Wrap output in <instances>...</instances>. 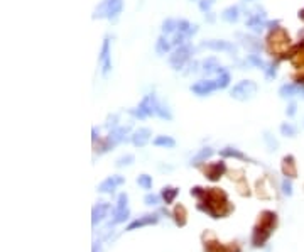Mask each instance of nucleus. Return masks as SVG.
Instances as JSON below:
<instances>
[{"instance_id": "nucleus-29", "label": "nucleus", "mask_w": 304, "mask_h": 252, "mask_svg": "<svg viewBox=\"0 0 304 252\" xmlns=\"http://www.w3.org/2000/svg\"><path fill=\"white\" fill-rule=\"evenodd\" d=\"M161 198H162V201L166 205H171V203H174V200L178 198L179 195V188H176V187H164L161 189Z\"/></svg>"}, {"instance_id": "nucleus-27", "label": "nucleus", "mask_w": 304, "mask_h": 252, "mask_svg": "<svg viewBox=\"0 0 304 252\" xmlns=\"http://www.w3.org/2000/svg\"><path fill=\"white\" fill-rule=\"evenodd\" d=\"M172 49H174V46H172V41L167 38L166 34L159 36L157 41H155V53H157L159 56H166V55H169Z\"/></svg>"}, {"instance_id": "nucleus-33", "label": "nucleus", "mask_w": 304, "mask_h": 252, "mask_svg": "<svg viewBox=\"0 0 304 252\" xmlns=\"http://www.w3.org/2000/svg\"><path fill=\"white\" fill-rule=\"evenodd\" d=\"M279 132H281V135H284V137L293 139L299 134V127L293 122H282L281 127H279Z\"/></svg>"}, {"instance_id": "nucleus-31", "label": "nucleus", "mask_w": 304, "mask_h": 252, "mask_svg": "<svg viewBox=\"0 0 304 252\" xmlns=\"http://www.w3.org/2000/svg\"><path fill=\"white\" fill-rule=\"evenodd\" d=\"M245 64L252 66V68H257V69H262V71H265L267 68V63L260 58V55H255V53H249L247 56H245Z\"/></svg>"}, {"instance_id": "nucleus-25", "label": "nucleus", "mask_w": 304, "mask_h": 252, "mask_svg": "<svg viewBox=\"0 0 304 252\" xmlns=\"http://www.w3.org/2000/svg\"><path fill=\"white\" fill-rule=\"evenodd\" d=\"M213 154H215V149L209 147V146H204V147H201V149L190 159V164H191V166H201V164L206 163V161L211 158Z\"/></svg>"}, {"instance_id": "nucleus-43", "label": "nucleus", "mask_w": 304, "mask_h": 252, "mask_svg": "<svg viewBox=\"0 0 304 252\" xmlns=\"http://www.w3.org/2000/svg\"><path fill=\"white\" fill-rule=\"evenodd\" d=\"M161 195H157V193H147L146 196H144V203L149 205V206H155L161 203Z\"/></svg>"}, {"instance_id": "nucleus-6", "label": "nucleus", "mask_w": 304, "mask_h": 252, "mask_svg": "<svg viewBox=\"0 0 304 252\" xmlns=\"http://www.w3.org/2000/svg\"><path fill=\"white\" fill-rule=\"evenodd\" d=\"M159 102L161 100L157 98V95H155L154 92H151V93L144 95L142 100L139 102L137 107L127 110V114H129L132 119H135V121H146V119H149V117H155Z\"/></svg>"}, {"instance_id": "nucleus-35", "label": "nucleus", "mask_w": 304, "mask_h": 252, "mask_svg": "<svg viewBox=\"0 0 304 252\" xmlns=\"http://www.w3.org/2000/svg\"><path fill=\"white\" fill-rule=\"evenodd\" d=\"M176 31H178V19L167 17V19L162 20V24H161V32H162V34L172 36Z\"/></svg>"}, {"instance_id": "nucleus-4", "label": "nucleus", "mask_w": 304, "mask_h": 252, "mask_svg": "<svg viewBox=\"0 0 304 252\" xmlns=\"http://www.w3.org/2000/svg\"><path fill=\"white\" fill-rule=\"evenodd\" d=\"M130 129H132V126L129 124V126H118L115 129L108 130V134L103 139H100L97 144H93L95 146V152L97 154H106L108 151L115 149L118 144L127 140V134L130 132Z\"/></svg>"}, {"instance_id": "nucleus-51", "label": "nucleus", "mask_w": 304, "mask_h": 252, "mask_svg": "<svg viewBox=\"0 0 304 252\" xmlns=\"http://www.w3.org/2000/svg\"><path fill=\"white\" fill-rule=\"evenodd\" d=\"M204 19L208 20V22H215V14H213V12H208V14H204Z\"/></svg>"}, {"instance_id": "nucleus-24", "label": "nucleus", "mask_w": 304, "mask_h": 252, "mask_svg": "<svg viewBox=\"0 0 304 252\" xmlns=\"http://www.w3.org/2000/svg\"><path fill=\"white\" fill-rule=\"evenodd\" d=\"M240 15H242L240 5H228L227 9H223V12L220 14V17L223 22H227V24H237L238 20H240Z\"/></svg>"}, {"instance_id": "nucleus-16", "label": "nucleus", "mask_w": 304, "mask_h": 252, "mask_svg": "<svg viewBox=\"0 0 304 252\" xmlns=\"http://www.w3.org/2000/svg\"><path fill=\"white\" fill-rule=\"evenodd\" d=\"M203 249L204 252H242V249L237 244H228V246H225V244H221L220 241H216L215 237H211L209 241H204Z\"/></svg>"}, {"instance_id": "nucleus-10", "label": "nucleus", "mask_w": 304, "mask_h": 252, "mask_svg": "<svg viewBox=\"0 0 304 252\" xmlns=\"http://www.w3.org/2000/svg\"><path fill=\"white\" fill-rule=\"evenodd\" d=\"M200 48L208 49V51H213V53H227L230 56H235L238 51L235 43L225 39H204L200 43Z\"/></svg>"}, {"instance_id": "nucleus-23", "label": "nucleus", "mask_w": 304, "mask_h": 252, "mask_svg": "<svg viewBox=\"0 0 304 252\" xmlns=\"http://www.w3.org/2000/svg\"><path fill=\"white\" fill-rule=\"evenodd\" d=\"M281 169H282V175H284L286 178L294 180V178L298 176V166H296V158L293 154H287V156L282 158Z\"/></svg>"}, {"instance_id": "nucleus-55", "label": "nucleus", "mask_w": 304, "mask_h": 252, "mask_svg": "<svg viewBox=\"0 0 304 252\" xmlns=\"http://www.w3.org/2000/svg\"><path fill=\"white\" fill-rule=\"evenodd\" d=\"M303 126H304V124H303Z\"/></svg>"}, {"instance_id": "nucleus-21", "label": "nucleus", "mask_w": 304, "mask_h": 252, "mask_svg": "<svg viewBox=\"0 0 304 252\" xmlns=\"http://www.w3.org/2000/svg\"><path fill=\"white\" fill-rule=\"evenodd\" d=\"M277 93L282 100H293L294 97H299V93H301V85L296 83V81H287V83L279 86Z\"/></svg>"}, {"instance_id": "nucleus-38", "label": "nucleus", "mask_w": 304, "mask_h": 252, "mask_svg": "<svg viewBox=\"0 0 304 252\" xmlns=\"http://www.w3.org/2000/svg\"><path fill=\"white\" fill-rule=\"evenodd\" d=\"M135 163V156L134 154H124L115 161V168H125V166H132Z\"/></svg>"}, {"instance_id": "nucleus-42", "label": "nucleus", "mask_w": 304, "mask_h": 252, "mask_svg": "<svg viewBox=\"0 0 304 252\" xmlns=\"http://www.w3.org/2000/svg\"><path fill=\"white\" fill-rule=\"evenodd\" d=\"M152 183H154V181H152V176L151 175H141V176H137V185L141 188H144V189H151L152 188Z\"/></svg>"}, {"instance_id": "nucleus-9", "label": "nucleus", "mask_w": 304, "mask_h": 252, "mask_svg": "<svg viewBox=\"0 0 304 252\" xmlns=\"http://www.w3.org/2000/svg\"><path fill=\"white\" fill-rule=\"evenodd\" d=\"M247 19H245V27L249 29L252 34H260L262 31L265 29V24H267V12L262 5H255L252 10L247 12Z\"/></svg>"}, {"instance_id": "nucleus-7", "label": "nucleus", "mask_w": 304, "mask_h": 252, "mask_svg": "<svg viewBox=\"0 0 304 252\" xmlns=\"http://www.w3.org/2000/svg\"><path fill=\"white\" fill-rule=\"evenodd\" d=\"M195 51H196V48L193 46L191 43H186V44H183V46L174 48L169 53V58H167V60H169L171 68L174 69V71H183L184 66L191 61Z\"/></svg>"}, {"instance_id": "nucleus-1", "label": "nucleus", "mask_w": 304, "mask_h": 252, "mask_svg": "<svg viewBox=\"0 0 304 252\" xmlns=\"http://www.w3.org/2000/svg\"><path fill=\"white\" fill-rule=\"evenodd\" d=\"M191 196L198 200L196 208L203 212L208 217L215 218H225L235 210L233 203H230L227 193L220 188H203V187H193L190 191Z\"/></svg>"}, {"instance_id": "nucleus-22", "label": "nucleus", "mask_w": 304, "mask_h": 252, "mask_svg": "<svg viewBox=\"0 0 304 252\" xmlns=\"http://www.w3.org/2000/svg\"><path fill=\"white\" fill-rule=\"evenodd\" d=\"M110 208H112V206H110L108 201H98V203L92 208V225L97 227L100 224L106 215H108Z\"/></svg>"}, {"instance_id": "nucleus-14", "label": "nucleus", "mask_w": 304, "mask_h": 252, "mask_svg": "<svg viewBox=\"0 0 304 252\" xmlns=\"http://www.w3.org/2000/svg\"><path fill=\"white\" fill-rule=\"evenodd\" d=\"M200 71L203 73L204 76L209 78V76H218L221 75L223 71H227V68H223L220 63V60L216 56H208L201 61V68Z\"/></svg>"}, {"instance_id": "nucleus-3", "label": "nucleus", "mask_w": 304, "mask_h": 252, "mask_svg": "<svg viewBox=\"0 0 304 252\" xmlns=\"http://www.w3.org/2000/svg\"><path fill=\"white\" fill-rule=\"evenodd\" d=\"M265 48L269 49V53L272 55L274 58H279V60H287L289 56V51H291V39H289V34L286 32L284 27H277L274 31H269L265 38Z\"/></svg>"}, {"instance_id": "nucleus-28", "label": "nucleus", "mask_w": 304, "mask_h": 252, "mask_svg": "<svg viewBox=\"0 0 304 252\" xmlns=\"http://www.w3.org/2000/svg\"><path fill=\"white\" fill-rule=\"evenodd\" d=\"M281 63H282V60H279V58H272V61H269V63H267V68H265V71H264V78H265L267 81L276 80Z\"/></svg>"}, {"instance_id": "nucleus-17", "label": "nucleus", "mask_w": 304, "mask_h": 252, "mask_svg": "<svg viewBox=\"0 0 304 252\" xmlns=\"http://www.w3.org/2000/svg\"><path fill=\"white\" fill-rule=\"evenodd\" d=\"M155 224H159V213H146V215H142V217L135 218L134 222H130L125 230L127 232H132V230L144 229V227H151Z\"/></svg>"}, {"instance_id": "nucleus-12", "label": "nucleus", "mask_w": 304, "mask_h": 252, "mask_svg": "<svg viewBox=\"0 0 304 252\" xmlns=\"http://www.w3.org/2000/svg\"><path fill=\"white\" fill-rule=\"evenodd\" d=\"M190 92L196 97L203 98V97H209L211 93L218 92V83H216V78H201V80L195 81L190 86Z\"/></svg>"}, {"instance_id": "nucleus-53", "label": "nucleus", "mask_w": 304, "mask_h": 252, "mask_svg": "<svg viewBox=\"0 0 304 252\" xmlns=\"http://www.w3.org/2000/svg\"><path fill=\"white\" fill-rule=\"evenodd\" d=\"M298 17H299V19H301V20H303V22H304V7H303V9H301V10H299V12H298Z\"/></svg>"}, {"instance_id": "nucleus-44", "label": "nucleus", "mask_w": 304, "mask_h": 252, "mask_svg": "<svg viewBox=\"0 0 304 252\" xmlns=\"http://www.w3.org/2000/svg\"><path fill=\"white\" fill-rule=\"evenodd\" d=\"M213 5H215V0H198V9L203 12V14L211 12Z\"/></svg>"}, {"instance_id": "nucleus-20", "label": "nucleus", "mask_w": 304, "mask_h": 252, "mask_svg": "<svg viewBox=\"0 0 304 252\" xmlns=\"http://www.w3.org/2000/svg\"><path fill=\"white\" fill-rule=\"evenodd\" d=\"M151 139H152V130L149 127H139V129L130 135V142H132L135 147H146Z\"/></svg>"}, {"instance_id": "nucleus-30", "label": "nucleus", "mask_w": 304, "mask_h": 252, "mask_svg": "<svg viewBox=\"0 0 304 252\" xmlns=\"http://www.w3.org/2000/svg\"><path fill=\"white\" fill-rule=\"evenodd\" d=\"M188 213H186V208L183 205H176L174 210H172V218H174V224L178 227H184L188 224Z\"/></svg>"}, {"instance_id": "nucleus-19", "label": "nucleus", "mask_w": 304, "mask_h": 252, "mask_svg": "<svg viewBox=\"0 0 304 252\" xmlns=\"http://www.w3.org/2000/svg\"><path fill=\"white\" fill-rule=\"evenodd\" d=\"M220 156H221L223 159L232 158V159L244 161V163H253V164H257L255 159H252L250 156H247L244 151H240V149H238V147H235V146H225L223 149H220Z\"/></svg>"}, {"instance_id": "nucleus-11", "label": "nucleus", "mask_w": 304, "mask_h": 252, "mask_svg": "<svg viewBox=\"0 0 304 252\" xmlns=\"http://www.w3.org/2000/svg\"><path fill=\"white\" fill-rule=\"evenodd\" d=\"M98 63L101 66V76L108 78V75L112 73V39L110 36H105L103 43H101L100 48V55H98Z\"/></svg>"}, {"instance_id": "nucleus-34", "label": "nucleus", "mask_w": 304, "mask_h": 252, "mask_svg": "<svg viewBox=\"0 0 304 252\" xmlns=\"http://www.w3.org/2000/svg\"><path fill=\"white\" fill-rule=\"evenodd\" d=\"M152 142H154V146L164 147V149H172V147H176V139L171 137V135H157Z\"/></svg>"}, {"instance_id": "nucleus-32", "label": "nucleus", "mask_w": 304, "mask_h": 252, "mask_svg": "<svg viewBox=\"0 0 304 252\" xmlns=\"http://www.w3.org/2000/svg\"><path fill=\"white\" fill-rule=\"evenodd\" d=\"M262 140H264L265 147L270 152H276L279 149V140L276 139V135H274L270 130H264V132H262Z\"/></svg>"}, {"instance_id": "nucleus-8", "label": "nucleus", "mask_w": 304, "mask_h": 252, "mask_svg": "<svg viewBox=\"0 0 304 252\" xmlns=\"http://www.w3.org/2000/svg\"><path fill=\"white\" fill-rule=\"evenodd\" d=\"M258 85L253 80H240L230 88V97L237 102H249L255 97Z\"/></svg>"}, {"instance_id": "nucleus-46", "label": "nucleus", "mask_w": 304, "mask_h": 252, "mask_svg": "<svg viewBox=\"0 0 304 252\" xmlns=\"http://www.w3.org/2000/svg\"><path fill=\"white\" fill-rule=\"evenodd\" d=\"M113 234V224L110 222L108 225H105L103 229L100 230V239L101 241H106V239H110V235Z\"/></svg>"}, {"instance_id": "nucleus-5", "label": "nucleus", "mask_w": 304, "mask_h": 252, "mask_svg": "<svg viewBox=\"0 0 304 252\" xmlns=\"http://www.w3.org/2000/svg\"><path fill=\"white\" fill-rule=\"evenodd\" d=\"M124 0H100L98 5L93 9L92 19L93 20H110V22H117L120 14L124 12Z\"/></svg>"}, {"instance_id": "nucleus-2", "label": "nucleus", "mask_w": 304, "mask_h": 252, "mask_svg": "<svg viewBox=\"0 0 304 252\" xmlns=\"http://www.w3.org/2000/svg\"><path fill=\"white\" fill-rule=\"evenodd\" d=\"M279 222V217L272 210H264L260 212L257 218V224L252 229V237H250V244L255 249H262L265 246L267 241L270 239V235L274 234Z\"/></svg>"}, {"instance_id": "nucleus-37", "label": "nucleus", "mask_w": 304, "mask_h": 252, "mask_svg": "<svg viewBox=\"0 0 304 252\" xmlns=\"http://www.w3.org/2000/svg\"><path fill=\"white\" fill-rule=\"evenodd\" d=\"M215 78H216V83H218V90H227L232 85V75H230V71H223L221 75Z\"/></svg>"}, {"instance_id": "nucleus-18", "label": "nucleus", "mask_w": 304, "mask_h": 252, "mask_svg": "<svg viewBox=\"0 0 304 252\" xmlns=\"http://www.w3.org/2000/svg\"><path fill=\"white\" fill-rule=\"evenodd\" d=\"M125 183V178L120 176V175H112L108 176L106 180L101 181L100 185H98V193H110V195H113L115 189L118 187H122V185Z\"/></svg>"}, {"instance_id": "nucleus-26", "label": "nucleus", "mask_w": 304, "mask_h": 252, "mask_svg": "<svg viewBox=\"0 0 304 252\" xmlns=\"http://www.w3.org/2000/svg\"><path fill=\"white\" fill-rule=\"evenodd\" d=\"M176 32H179V34L186 36L188 39H191L193 36L198 34V26L190 22L188 19H178V31Z\"/></svg>"}, {"instance_id": "nucleus-36", "label": "nucleus", "mask_w": 304, "mask_h": 252, "mask_svg": "<svg viewBox=\"0 0 304 252\" xmlns=\"http://www.w3.org/2000/svg\"><path fill=\"white\" fill-rule=\"evenodd\" d=\"M155 117L162 119V121H172V112H171V109H169V107H167L162 100L159 102V105H157V112H155Z\"/></svg>"}, {"instance_id": "nucleus-40", "label": "nucleus", "mask_w": 304, "mask_h": 252, "mask_svg": "<svg viewBox=\"0 0 304 252\" xmlns=\"http://www.w3.org/2000/svg\"><path fill=\"white\" fill-rule=\"evenodd\" d=\"M112 224L113 225H118V224H124V222L127 220V218L130 217V210H122V212H113L112 213Z\"/></svg>"}, {"instance_id": "nucleus-15", "label": "nucleus", "mask_w": 304, "mask_h": 252, "mask_svg": "<svg viewBox=\"0 0 304 252\" xmlns=\"http://www.w3.org/2000/svg\"><path fill=\"white\" fill-rule=\"evenodd\" d=\"M204 176H206V180H209L211 183H216V181H220L221 178L225 176V173H227V163L225 161H216V163H209L204 166Z\"/></svg>"}, {"instance_id": "nucleus-41", "label": "nucleus", "mask_w": 304, "mask_h": 252, "mask_svg": "<svg viewBox=\"0 0 304 252\" xmlns=\"http://www.w3.org/2000/svg\"><path fill=\"white\" fill-rule=\"evenodd\" d=\"M281 189H282V195L284 196H293L294 189H293V180L291 178H284L281 183Z\"/></svg>"}, {"instance_id": "nucleus-45", "label": "nucleus", "mask_w": 304, "mask_h": 252, "mask_svg": "<svg viewBox=\"0 0 304 252\" xmlns=\"http://www.w3.org/2000/svg\"><path fill=\"white\" fill-rule=\"evenodd\" d=\"M296 114H298V102H296V100H289V102H287V107H286L287 119L296 117Z\"/></svg>"}, {"instance_id": "nucleus-48", "label": "nucleus", "mask_w": 304, "mask_h": 252, "mask_svg": "<svg viewBox=\"0 0 304 252\" xmlns=\"http://www.w3.org/2000/svg\"><path fill=\"white\" fill-rule=\"evenodd\" d=\"M277 27H281V20H279V19H276V20H267V24H265L267 31H274V29H277Z\"/></svg>"}, {"instance_id": "nucleus-50", "label": "nucleus", "mask_w": 304, "mask_h": 252, "mask_svg": "<svg viewBox=\"0 0 304 252\" xmlns=\"http://www.w3.org/2000/svg\"><path fill=\"white\" fill-rule=\"evenodd\" d=\"M92 252H103V249H101V244L100 241H95L92 246Z\"/></svg>"}, {"instance_id": "nucleus-39", "label": "nucleus", "mask_w": 304, "mask_h": 252, "mask_svg": "<svg viewBox=\"0 0 304 252\" xmlns=\"http://www.w3.org/2000/svg\"><path fill=\"white\" fill-rule=\"evenodd\" d=\"M129 208V195L124 191V193H120L117 198V205H115V208H113V212H122V210H127Z\"/></svg>"}, {"instance_id": "nucleus-49", "label": "nucleus", "mask_w": 304, "mask_h": 252, "mask_svg": "<svg viewBox=\"0 0 304 252\" xmlns=\"http://www.w3.org/2000/svg\"><path fill=\"white\" fill-rule=\"evenodd\" d=\"M92 140L93 144H97L100 140V129L98 127H92Z\"/></svg>"}, {"instance_id": "nucleus-47", "label": "nucleus", "mask_w": 304, "mask_h": 252, "mask_svg": "<svg viewBox=\"0 0 304 252\" xmlns=\"http://www.w3.org/2000/svg\"><path fill=\"white\" fill-rule=\"evenodd\" d=\"M105 127L108 130H112V129H115V127H118V115L117 114L108 115V119H106V122H105Z\"/></svg>"}, {"instance_id": "nucleus-52", "label": "nucleus", "mask_w": 304, "mask_h": 252, "mask_svg": "<svg viewBox=\"0 0 304 252\" xmlns=\"http://www.w3.org/2000/svg\"><path fill=\"white\" fill-rule=\"evenodd\" d=\"M157 213H161V215H166V217H172V213H171V212H167V210L164 208V206H162V208H159V212H157Z\"/></svg>"}, {"instance_id": "nucleus-13", "label": "nucleus", "mask_w": 304, "mask_h": 252, "mask_svg": "<svg viewBox=\"0 0 304 252\" xmlns=\"http://www.w3.org/2000/svg\"><path fill=\"white\" fill-rule=\"evenodd\" d=\"M235 38L238 39L240 46L249 53H255L260 55L264 51V44L260 43V39L257 38V34H245V32H237Z\"/></svg>"}, {"instance_id": "nucleus-54", "label": "nucleus", "mask_w": 304, "mask_h": 252, "mask_svg": "<svg viewBox=\"0 0 304 252\" xmlns=\"http://www.w3.org/2000/svg\"><path fill=\"white\" fill-rule=\"evenodd\" d=\"M247 2H253V0H244V3H247Z\"/></svg>"}]
</instances>
